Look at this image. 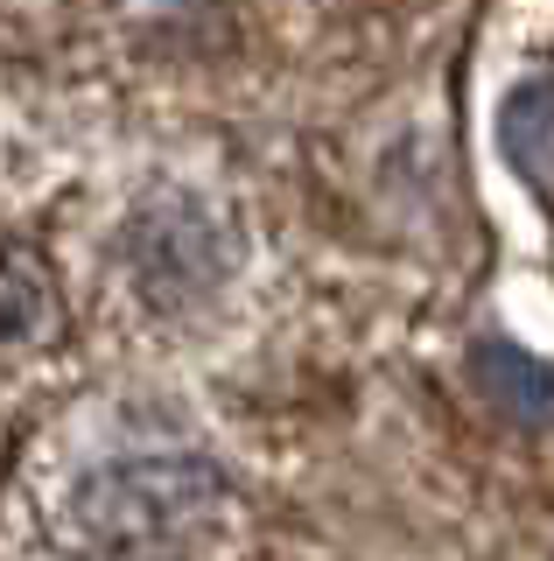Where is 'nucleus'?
<instances>
[{
    "instance_id": "1",
    "label": "nucleus",
    "mask_w": 554,
    "mask_h": 561,
    "mask_svg": "<svg viewBox=\"0 0 554 561\" xmlns=\"http://www.w3.org/2000/svg\"><path fill=\"white\" fill-rule=\"evenodd\" d=\"M211 499V478L189 463H148V470H119L84 499V513L106 540H154V534H176L204 513Z\"/></svg>"
},
{
    "instance_id": "2",
    "label": "nucleus",
    "mask_w": 554,
    "mask_h": 561,
    "mask_svg": "<svg viewBox=\"0 0 554 561\" xmlns=\"http://www.w3.org/2000/svg\"><path fill=\"white\" fill-rule=\"evenodd\" d=\"M57 323V280L28 245L0 253V344H36Z\"/></svg>"
}]
</instances>
